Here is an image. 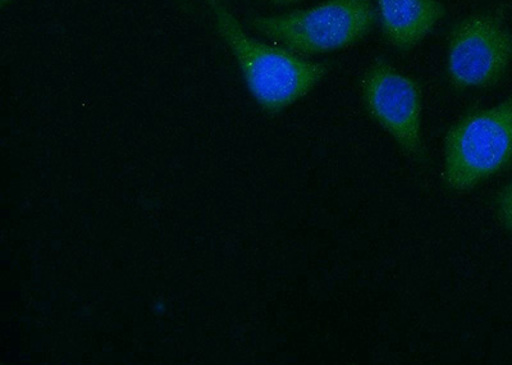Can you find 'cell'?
Masks as SVG:
<instances>
[{
	"instance_id": "1",
	"label": "cell",
	"mask_w": 512,
	"mask_h": 365,
	"mask_svg": "<svg viewBox=\"0 0 512 365\" xmlns=\"http://www.w3.org/2000/svg\"><path fill=\"white\" fill-rule=\"evenodd\" d=\"M219 35L230 47L248 89L265 112L277 114L304 98L326 76L328 67L288 49L250 38L219 0H208Z\"/></svg>"
},
{
	"instance_id": "2",
	"label": "cell",
	"mask_w": 512,
	"mask_h": 365,
	"mask_svg": "<svg viewBox=\"0 0 512 365\" xmlns=\"http://www.w3.org/2000/svg\"><path fill=\"white\" fill-rule=\"evenodd\" d=\"M377 22L372 0H326L288 15L254 18L251 25L291 52L317 56L359 43Z\"/></svg>"
},
{
	"instance_id": "3",
	"label": "cell",
	"mask_w": 512,
	"mask_h": 365,
	"mask_svg": "<svg viewBox=\"0 0 512 365\" xmlns=\"http://www.w3.org/2000/svg\"><path fill=\"white\" fill-rule=\"evenodd\" d=\"M445 180L451 189H473L512 163V97L466 114L446 136Z\"/></svg>"
},
{
	"instance_id": "4",
	"label": "cell",
	"mask_w": 512,
	"mask_h": 365,
	"mask_svg": "<svg viewBox=\"0 0 512 365\" xmlns=\"http://www.w3.org/2000/svg\"><path fill=\"white\" fill-rule=\"evenodd\" d=\"M512 62V33L492 15L457 22L448 40L447 70L457 90L498 84Z\"/></svg>"
},
{
	"instance_id": "5",
	"label": "cell",
	"mask_w": 512,
	"mask_h": 365,
	"mask_svg": "<svg viewBox=\"0 0 512 365\" xmlns=\"http://www.w3.org/2000/svg\"><path fill=\"white\" fill-rule=\"evenodd\" d=\"M361 88L373 120L405 152L422 154V91L416 81L379 58L365 71Z\"/></svg>"
},
{
	"instance_id": "6",
	"label": "cell",
	"mask_w": 512,
	"mask_h": 365,
	"mask_svg": "<svg viewBox=\"0 0 512 365\" xmlns=\"http://www.w3.org/2000/svg\"><path fill=\"white\" fill-rule=\"evenodd\" d=\"M384 38L400 52H410L446 16L440 0H376Z\"/></svg>"
},
{
	"instance_id": "7",
	"label": "cell",
	"mask_w": 512,
	"mask_h": 365,
	"mask_svg": "<svg viewBox=\"0 0 512 365\" xmlns=\"http://www.w3.org/2000/svg\"><path fill=\"white\" fill-rule=\"evenodd\" d=\"M498 211H500L502 221H504L512 235V182L498 198Z\"/></svg>"
},
{
	"instance_id": "8",
	"label": "cell",
	"mask_w": 512,
	"mask_h": 365,
	"mask_svg": "<svg viewBox=\"0 0 512 365\" xmlns=\"http://www.w3.org/2000/svg\"><path fill=\"white\" fill-rule=\"evenodd\" d=\"M273 2H277V3H296V2H300V0H273Z\"/></svg>"
},
{
	"instance_id": "9",
	"label": "cell",
	"mask_w": 512,
	"mask_h": 365,
	"mask_svg": "<svg viewBox=\"0 0 512 365\" xmlns=\"http://www.w3.org/2000/svg\"><path fill=\"white\" fill-rule=\"evenodd\" d=\"M7 2H9V0H2L3 6H4V4H6Z\"/></svg>"
}]
</instances>
